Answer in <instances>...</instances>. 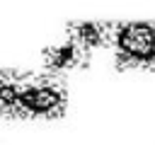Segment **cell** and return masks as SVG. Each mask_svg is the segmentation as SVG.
I'll return each mask as SVG.
<instances>
[{
  "label": "cell",
  "instance_id": "obj_1",
  "mask_svg": "<svg viewBox=\"0 0 155 145\" xmlns=\"http://www.w3.org/2000/svg\"><path fill=\"white\" fill-rule=\"evenodd\" d=\"M114 63L119 70H155V22H111Z\"/></svg>",
  "mask_w": 155,
  "mask_h": 145
},
{
  "label": "cell",
  "instance_id": "obj_2",
  "mask_svg": "<svg viewBox=\"0 0 155 145\" xmlns=\"http://www.w3.org/2000/svg\"><path fill=\"white\" fill-rule=\"evenodd\" d=\"M68 104L65 87L53 77H22L17 114L31 118H58Z\"/></svg>",
  "mask_w": 155,
  "mask_h": 145
},
{
  "label": "cell",
  "instance_id": "obj_3",
  "mask_svg": "<svg viewBox=\"0 0 155 145\" xmlns=\"http://www.w3.org/2000/svg\"><path fill=\"white\" fill-rule=\"evenodd\" d=\"M87 56H90V51L82 48L73 36H68V39L56 41V44L44 48V65L51 72H65V70L82 65L87 60Z\"/></svg>",
  "mask_w": 155,
  "mask_h": 145
},
{
  "label": "cell",
  "instance_id": "obj_4",
  "mask_svg": "<svg viewBox=\"0 0 155 145\" xmlns=\"http://www.w3.org/2000/svg\"><path fill=\"white\" fill-rule=\"evenodd\" d=\"M68 36H73L82 48L94 51L111 41V22L102 19H80L68 24Z\"/></svg>",
  "mask_w": 155,
  "mask_h": 145
},
{
  "label": "cell",
  "instance_id": "obj_5",
  "mask_svg": "<svg viewBox=\"0 0 155 145\" xmlns=\"http://www.w3.org/2000/svg\"><path fill=\"white\" fill-rule=\"evenodd\" d=\"M19 85H22V77H17L15 72H0V111L17 114Z\"/></svg>",
  "mask_w": 155,
  "mask_h": 145
}]
</instances>
